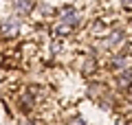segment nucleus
<instances>
[{"mask_svg":"<svg viewBox=\"0 0 132 125\" xmlns=\"http://www.w3.org/2000/svg\"><path fill=\"white\" fill-rule=\"evenodd\" d=\"M79 22H81L79 13H77L73 7H64V9L60 11V15H57V22H55V26H53V33H55L57 37H66L79 26Z\"/></svg>","mask_w":132,"mask_h":125,"instance_id":"nucleus-1","label":"nucleus"},{"mask_svg":"<svg viewBox=\"0 0 132 125\" xmlns=\"http://www.w3.org/2000/svg\"><path fill=\"white\" fill-rule=\"evenodd\" d=\"M20 29H22V22H20L18 15H9L0 22V37L2 40H15L20 35Z\"/></svg>","mask_w":132,"mask_h":125,"instance_id":"nucleus-2","label":"nucleus"},{"mask_svg":"<svg viewBox=\"0 0 132 125\" xmlns=\"http://www.w3.org/2000/svg\"><path fill=\"white\" fill-rule=\"evenodd\" d=\"M110 68H112L114 73H121V70L130 68V55H126V53H117V55H112V59H110Z\"/></svg>","mask_w":132,"mask_h":125,"instance_id":"nucleus-3","label":"nucleus"},{"mask_svg":"<svg viewBox=\"0 0 132 125\" xmlns=\"http://www.w3.org/2000/svg\"><path fill=\"white\" fill-rule=\"evenodd\" d=\"M11 7H13L15 15H29L35 9V0H13Z\"/></svg>","mask_w":132,"mask_h":125,"instance_id":"nucleus-4","label":"nucleus"},{"mask_svg":"<svg viewBox=\"0 0 132 125\" xmlns=\"http://www.w3.org/2000/svg\"><path fill=\"white\" fill-rule=\"evenodd\" d=\"M106 40H104V46L106 48H117V46H121L123 44V33L119 31H112V33H108V35H104Z\"/></svg>","mask_w":132,"mask_h":125,"instance_id":"nucleus-5","label":"nucleus"},{"mask_svg":"<svg viewBox=\"0 0 132 125\" xmlns=\"http://www.w3.org/2000/svg\"><path fill=\"white\" fill-rule=\"evenodd\" d=\"M117 86L121 90L132 88V68H126V70H121V73H117Z\"/></svg>","mask_w":132,"mask_h":125,"instance_id":"nucleus-6","label":"nucleus"},{"mask_svg":"<svg viewBox=\"0 0 132 125\" xmlns=\"http://www.w3.org/2000/svg\"><path fill=\"white\" fill-rule=\"evenodd\" d=\"M81 73H84V75H95V73H97V64H95V59H93V57H90V59H84Z\"/></svg>","mask_w":132,"mask_h":125,"instance_id":"nucleus-7","label":"nucleus"},{"mask_svg":"<svg viewBox=\"0 0 132 125\" xmlns=\"http://www.w3.org/2000/svg\"><path fill=\"white\" fill-rule=\"evenodd\" d=\"M68 125H86V123H84V119H79V116H73V119L68 121Z\"/></svg>","mask_w":132,"mask_h":125,"instance_id":"nucleus-8","label":"nucleus"},{"mask_svg":"<svg viewBox=\"0 0 132 125\" xmlns=\"http://www.w3.org/2000/svg\"><path fill=\"white\" fill-rule=\"evenodd\" d=\"M18 125H35L33 121H22V123H18Z\"/></svg>","mask_w":132,"mask_h":125,"instance_id":"nucleus-9","label":"nucleus"},{"mask_svg":"<svg viewBox=\"0 0 132 125\" xmlns=\"http://www.w3.org/2000/svg\"><path fill=\"white\" fill-rule=\"evenodd\" d=\"M121 2L123 5H132V0H121Z\"/></svg>","mask_w":132,"mask_h":125,"instance_id":"nucleus-10","label":"nucleus"},{"mask_svg":"<svg viewBox=\"0 0 132 125\" xmlns=\"http://www.w3.org/2000/svg\"><path fill=\"white\" fill-rule=\"evenodd\" d=\"M130 24H132V22H130Z\"/></svg>","mask_w":132,"mask_h":125,"instance_id":"nucleus-11","label":"nucleus"}]
</instances>
